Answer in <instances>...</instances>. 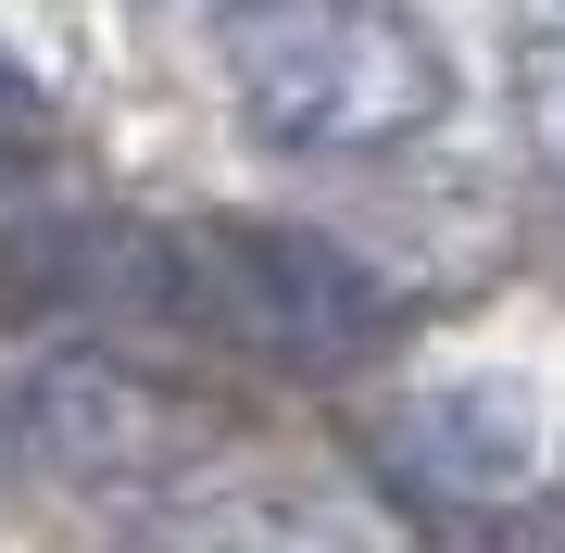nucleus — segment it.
Returning a JSON list of instances; mask_svg holds the SVG:
<instances>
[{
	"label": "nucleus",
	"instance_id": "nucleus-1",
	"mask_svg": "<svg viewBox=\"0 0 565 553\" xmlns=\"http://www.w3.org/2000/svg\"><path fill=\"white\" fill-rule=\"evenodd\" d=\"M226 102L277 151H403L415 126H440L452 63L403 0H239Z\"/></svg>",
	"mask_w": 565,
	"mask_h": 553
},
{
	"label": "nucleus",
	"instance_id": "nucleus-2",
	"mask_svg": "<svg viewBox=\"0 0 565 553\" xmlns=\"http://www.w3.org/2000/svg\"><path fill=\"white\" fill-rule=\"evenodd\" d=\"M25 440H39V466H63V478L139 491V478L214 453V415L177 403V390L139 377V365H114V352H63V365L25 390Z\"/></svg>",
	"mask_w": 565,
	"mask_h": 553
},
{
	"label": "nucleus",
	"instance_id": "nucleus-3",
	"mask_svg": "<svg viewBox=\"0 0 565 553\" xmlns=\"http://www.w3.org/2000/svg\"><path fill=\"white\" fill-rule=\"evenodd\" d=\"M390 466L427 478V515H490L478 503L490 478L541 466V415H527L515 390H440V403H415L403 428H390Z\"/></svg>",
	"mask_w": 565,
	"mask_h": 553
},
{
	"label": "nucleus",
	"instance_id": "nucleus-4",
	"mask_svg": "<svg viewBox=\"0 0 565 553\" xmlns=\"http://www.w3.org/2000/svg\"><path fill=\"white\" fill-rule=\"evenodd\" d=\"M25 151H51V88L0 51V164H25Z\"/></svg>",
	"mask_w": 565,
	"mask_h": 553
},
{
	"label": "nucleus",
	"instance_id": "nucleus-5",
	"mask_svg": "<svg viewBox=\"0 0 565 553\" xmlns=\"http://www.w3.org/2000/svg\"><path fill=\"white\" fill-rule=\"evenodd\" d=\"M527 139H541V164L565 177V39L527 51Z\"/></svg>",
	"mask_w": 565,
	"mask_h": 553
}]
</instances>
